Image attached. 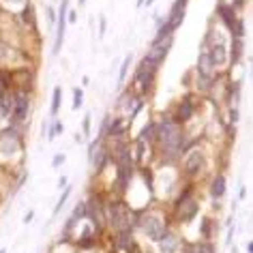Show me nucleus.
I'll list each match as a JSON object with an SVG mask.
<instances>
[{"mask_svg": "<svg viewBox=\"0 0 253 253\" xmlns=\"http://www.w3.org/2000/svg\"><path fill=\"white\" fill-rule=\"evenodd\" d=\"M142 230H144V234H146L148 238H153V240H159L163 234H166L163 221L157 217V214H146V217L142 219Z\"/></svg>", "mask_w": 253, "mask_h": 253, "instance_id": "nucleus-1", "label": "nucleus"}, {"mask_svg": "<svg viewBox=\"0 0 253 253\" xmlns=\"http://www.w3.org/2000/svg\"><path fill=\"white\" fill-rule=\"evenodd\" d=\"M159 140L163 142V146H166L168 150H176V146H178V140H180V135H178V129H176L174 125H169V123H163L159 125Z\"/></svg>", "mask_w": 253, "mask_h": 253, "instance_id": "nucleus-2", "label": "nucleus"}, {"mask_svg": "<svg viewBox=\"0 0 253 253\" xmlns=\"http://www.w3.org/2000/svg\"><path fill=\"white\" fill-rule=\"evenodd\" d=\"M206 54H208V60H211L212 67H221V65H225V60H227V52H225L223 43H212Z\"/></svg>", "mask_w": 253, "mask_h": 253, "instance_id": "nucleus-3", "label": "nucleus"}, {"mask_svg": "<svg viewBox=\"0 0 253 253\" xmlns=\"http://www.w3.org/2000/svg\"><path fill=\"white\" fill-rule=\"evenodd\" d=\"M112 223H114L116 230L126 234V230H129V214L125 212L123 206H114L112 208Z\"/></svg>", "mask_w": 253, "mask_h": 253, "instance_id": "nucleus-4", "label": "nucleus"}, {"mask_svg": "<svg viewBox=\"0 0 253 253\" xmlns=\"http://www.w3.org/2000/svg\"><path fill=\"white\" fill-rule=\"evenodd\" d=\"M65 20H67V0H62V9L58 13V35H56V43H54V54L60 52V45H62V37H65Z\"/></svg>", "mask_w": 253, "mask_h": 253, "instance_id": "nucleus-5", "label": "nucleus"}, {"mask_svg": "<svg viewBox=\"0 0 253 253\" xmlns=\"http://www.w3.org/2000/svg\"><path fill=\"white\" fill-rule=\"evenodd\" d=\"M153 69H155V62L150 60V58H146L140 65V69H137V82L146 88L148 86V82H150V78H153Z\"/></svg>", "mask_w": 253, "mask_h": 253, "instance_id": "nucleus-6", "label": "nucleus"}, {"mask_svg": "<svg viewBox=\"0 0 253 253\" xmlns=\"http://www.w3.org/2000/svg\"><path fill=\"white\" fill-rule=\"evenodd\" d=\"M202 166H204V155H202L200 150H193V153L187 157V172L195 174L202 169Z\"/></svg>", "mask_w": 253, "mask_h": 253, "instance_id": "nucleus-7", "label": "nucleus"}, {"mask_svg": "<svg viewBox=\"0 0 253 253\" xmlns=\"http://www.w3.org/2000/svg\"><path fill=\"white\" fill-rule=\"evenodd\" d=\"M159 251L161 253H176L178 251V240L172 234H163L159 238Z\"/></svg>", "mask_w": 253, "mask_h": 253, "instance_id": "nucleus-8", "label": "nucleus"}, {"mask_svg": "<svg viewBox=\"0 0 253 253\" xmlns=\"http://www.w3.org/2000/svg\"><path fill=\"white\" fill-rule=\"evenodd\" d=\"M17 150V137H13L11 133H7L2 137V142H0V153L4 157H11Z\"/></svg>", "mask_w": 253, "mask_h": 253, "instance_id": "nucleus-9", "label": "nucleus"}, {"mask_svg": "<svg viewBox=\"0 0 253 253\" xmlns=\"http://www.w3.org/2000/svg\"><path fill=\"white\" fill-rule=\"evenodd\" d=\"M28 112V97L26 94H20L15 99V112H13V120H22Z\"/></svg>", "mask_w": 253, "mask_h": 253, "instance_id": "nucleus-10", "label": "nucleus"}, {"mask_svg": "<svg viewBox=\"0 0 253 253\" xmlns=\"http://www.w3.org/2000/svg\"><path fill=\"white\" fill-rule=\"evenodd\" d=\"M129 174H131V168H129V155H126V150H123L120 153V182L129 180Z\"/></svg>", "mask_w": 253, "mask_h": 253, "instance_id": "nucleus-11", "label": "nucleus"}, {"mask_svg": "<svg viewBox=\"0 0 253 253\" xmlns=\"http://www.w3.org/2000/svg\"><path fill=\"white\" fill-rule=\"evenodd\" d=\"M182 9H185V0H176V7L172 9V17H169V28H176L182 22Z\"/></svg>", "mask_w": 253, "mask_h": 253, "instance_id": "nucleus-12", "label": "nucleus"}, {"mask_svg": "<svg viewBox=\"0 0 253 253\" xmlns=\"http://www.w3.org/2000/svg\"><path fill=\"white\" fill-rule=\"evenodd\" d=\"M198 212V204H195L193 200H187V202H182L180 204V217L182 219H193V214Z\"/></svg>", "mask_w": 253, "mask_h": 253, "instance_id": "nucleus-13", "label": "nucleus"}, {"mask_svg": "<svg viewBox=\"0 0 253 253\" xmlns=\"http://www.w3.org/2000/svg\"><path fill=\"white\" fill-rule=\"evenodd\" d=\"M225 193V180L221 178V176H217V178L212 180V187H211V195L212 198H221V195Z\"/></svg>", "mask_w": 253, "mask_h": 253, "instance_id": "nucleus-14", "label": "nucleus"}, {"mask_svg": "<svg viewBox=\"0 0 253 253\" xmlns=\"http://www.w3.org/2000/svg\"><path fill=\"white\" fill-rule=\"evenodd\" d=\"M11 103H13V99H11L9 94H4V97H0V120H2V118H4V116H7V114L11 112V107H13Z\"/></svg>", "mask_w": 253, "mask_h": 253, "instance_id": "nucleus-15", "label": "nucleus"}, {"mask_svg": "<svg viewBox=\"0 0 253 253\" xmlns=\"http://www.w3.org/2000/svg\"><path fill=\"white\" fill-rule=\"evenodd\" d=\"M60 97H62L60 88H56V90H54V99H52V114H58V107H60Z\"/></svg>", "mask_w": 253, "mask_h": 253, "instance_id": "nucleus-16", "label": "nucleus"}, {"mask_svg": "<svg viewBox=\"0 0 253 253\" xmlns=\"http://www.w3.org/2000/svg\"><path fill=\"white\" fill-rule=\"evenodd\" d=\"M221 15L225 17V24H227V26H234V13H232L230 9H227V7H221Z\"/></svg>", "mask_w": 253, "mask_h": 253, "instance_id": "nucleus-17", "label": "nucleus"}, {"mask_svg": "<svg viewBox=\"0 0 253 253\" xmlns=\"http://www.w3.org/2000/svg\"><path fill=\"white\" fill-rule=\"evenodd\" d=\"M67 198H69V189H67V191H65V193H62V195H60L58 204H56V208H54V214H58V212L62 211V206H65V202H67Z\"/></svg>", "mask_w": 253, "mask_h": 253, "instance_id": "nucleus-18", "label": "nucleus"}, {"mask_svg": "<svg viewBox=\"0 0 253 253\" xmlns=\"http://www.w3.org/2000/svg\"><path fill=\"white\" fill-rule=\"evenodd\" d=\"M129 65H131V56L123 62V69H120V75H118V84H123V80H125V75H126V69H129Z\"/></svg>", "mask_w": 253, "mask_h": 253, "instance_id": "nucleus-19", "label": "nucleus"}, {"mask_svg": "<svg viewBox=\"0 0 253 253\" xmlns=\"http://www.w3.org/2000/svg\"><path fill=\"white\" fill-rule=\"evenodd\" d=\"M191 116V103H189V101H185V103H182V107H180V118H189Z\"/></svg>", "mask_w": 253, "mask_h": 253, "instance_id": "nucleus-20", "label": "nucleus"}, {"mask_svg": "<svg viewBox=\"0 0 253 253\" xmlns=\"http://www.w3.org/2000/svg\"><path fill=\"white\" fill-rule=\"evenodd\" d=\"M80 105H82V90L78 88L75 94H73V107H80Z\"/></svg>", "mask_w": 253, "mask_h": 253, "instance_id": "nucleus-21", "label": "nucleus"}, {"mask_svg": "<svg viewBox=\"0 0 253 253\" xmlns=\"http://www.w3.org/2000/svg\"><path fill=\"white\" fill-rule=\"evenodd\" d=\"M90 133V114H86L84 116V135Z\"/></svg>", "mask_w": 253, "mask_h": 253, "instance_id": "nucleus-22", "label": "nucleus"}, {"mask_svg": "<svg viewBox=\"0 0 253 253\" xmlns=\"http://www.w3.org/2000/svg\"><path fill=\"white\" fill-rule=\"evenodd\" d=\"M105 35V17H101V22H99V37H103Z\"/></svg>", "mask_w": 253, "mask_h": 253, "instance_id": "nucleus-23", "label": "nucleus"}, {"mask_svg": "<svg viewBox=\"0 0 253 253\" xmlns=\"http://www.w3.org/2000/svg\"><path fill=\"white\" fill-rule=\"evenodd\" d=\"M62 161H65V155H56V159H54V168H58Z\"/></svg>", "mask_w": 253, "mask_h": 253, "instance_id": "nucleus-24", "label": "nucleus"}, {"mask_svg": "<svg viewBox=\"0 0 253 253\" xmlns=\"http://www.w3.org/2000/svg\"><path fill=\"white\" fill-rule=\"evenodd\" d=\"M47 15H49V24H54L56 17H54V11H52V9H47Z\"/></svg>", "mask_w": 253, "mask_h": 253, "instance_id": "nucleus-25", "label": "nucleus"}, {"mask_svg": "<svg viewBox=\"0 0 253 253\" xmlns=\"http://www.w3.org/2000/svg\"><path fill=\"white\" fill-rule=\"evenodd\" d=\"M7 2H11V4H15V2H24V0H7Z\"/></svg>", "mask_w": 253, "mask_h": 253, "instance_id": "nucleus-26", "label": "nucleus"}, {"mask_svg": "<svg viewBox=\"0 0 253 253\" xmlns=\"http://www.w3.org/2000/svg\"><path fill=\"white\" fill-rule=\"evenodd\" d=\"M84 2H86V0H80V4H84Z\"/></svg>", "mask_w": 253, "mask_h": 253, "instance_id": "nucleus-27", "label": "nucleus"}, {"mask_svg": "<svg viewBox=\"0 0 253 253\" xmlns=\"http://www.w3.org/2000/svg\"><path fill=\"white\" fill-rule=\"evenodd\" d=\"M0 253H7V251H4V249H0Z\"/></svg>", "mask_w": 253, "mask_h": 253, "instance_id": "nucleus-28", "label": "nucleus"}]
</instances>
